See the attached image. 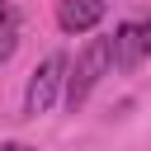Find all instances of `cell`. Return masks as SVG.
I'll list each match as a JSON object with an SVG mask.
<instances>
[{
    "label": "cell",
    "mask_w": 151,
    "mask_h": 151,
    "mask_svg": "<svg viewBox=\"0 0 151 151\" xmlns=\"http://www.w3.org/2000/svg\"><path fill=\"white\" fill-rule=\"evenodd\" d=\"M109 47H113V71H137L151 57V24L146 19H123L109 33Z\"/></svg>",
    "instance_id": "3957f363"
},
{
    "label": "cell",
    "mask_w": 151,
    "mask_h": 151,
    "mask_svg": "<svg viewBox=\"0 0 151 151\" xmlns=\"http://www.w3.org/2000/svg\"><path fill=\"white\" fill-rule=\"evenodd\" d=\"M5 28H14V5H9V0H0V33H5Z\"/></svg>",
    "instance_id": "8992f818"
},
{
    "label": "cell",
    "mask_w": 151,
    "mask_h": 151,
    "mask_svg": "<svg viewBox=\"0 0 151 151\" xmlns=\"http://www.w3.org/2000/svg\"><path fill=\"white\" fill-rule=\"evenodd\" d=\"M61 85H66V57L52 52V57H42V61L33 66V76H28V90H24V118L47 113V109L57 104Z\"/></svg>",
    "instance_id": "7a4b0ae2"
},
{
    "label": "cell",
    "mask_w": 151,
    "mask_h": 151,
    "mask_svg": "<svg viewBox=\"0 0 151 151\" xmlns=\"http://www.w3.org/2000/svg\"><path fill=\"white\" fill-rule=\"evenodd\" d=\"M0 151H33V146H24V142H0Z\"/></svg>",
    "instance_id": "52a82bcc"
},
{
    "label": "cell",
    "mask_w": 151,
    "mask_h": 151,
    "mask_svg": "<svg viewBox=\"0 0 151 151\" xmlns=\"http://www.w3.org/2000/svg\"><path fill=\"white\" fill-rule=\"evenodd\" d=\"M14 47H19V38H14V28H5V33H0V66L14 57Z\"/></svg>",
    "instance_id": "5b68a950"
},
{
    "label": "cell",
    "mask_w": 151,
    "mask_h": 151,
    "mask_svg": "<svg viewBox=\"0 0 151 151\" xmlns=\"http://www.w3.org/2000/svg\"><path fill=\"white\" fill-rule=\"evenodd\" d=\"M109 0H57V28L61 33H90L104 19Z\"/></svg>",
    "instance_id": "277c9868"
},
{
    "label": "cell",
    "mask_w": 151,
    "mask_h": 151,
    "mask_svg": "<svg viewBox=\"0 0 151 151\" xmlns=\"http://www.w3.org/2000/svg\"><path fill=\"white\" fill-rule=\"evenodd\" d=\"M109 71H113V47H109V38H90V42L76 52V61H66V85H61L66 109L80 113L85 99L94 94V85H99Z\"/></svg>",
    "instance_id": "6da1fadb"
}]
</instances>
